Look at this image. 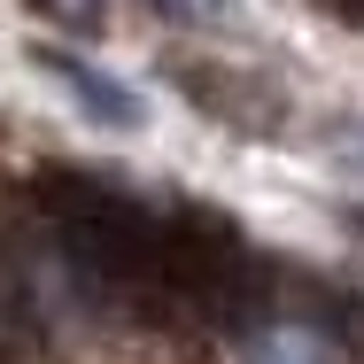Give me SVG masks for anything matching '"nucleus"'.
I'll use <instances>...</instances> for the list:
<instances>
[{"instance_id": "nucleus-1", "label": "nucleus", "mask_w": 364, "mask_h": 364, "mask_svg": "<svg viewBox=\"0 0 364 364\" xmlns=\"http://www.w3.org/2000/svg\"><path fill=\"white\" fill-rule=\"evenodd\" d=\"M39 63H47V70H55V77L77 93V109H85L93 124H109V132H140V124H147V101L132 93V85L101 77L93 63H77V55H39Z\"/></svg>"}, {"instance_id": "nucleus-2", "label": "nucleus", "mask_w": 364, "mask_h": 364, "mask_svg": "<svg viewBox=\"0 0 364 364\" xmlns=\"http://www.w3.org/2000/svg\"><path fill=\"white\" fill-rule=\"evenodd\" d=\"M39 16H55L63 31H101V0H31Z\"/></svg>"}]
</instances>
